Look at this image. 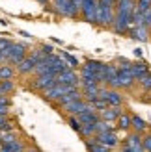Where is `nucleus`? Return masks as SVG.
<instances>
[{
  "label": "nucleus",
  "mask_w": 151,
  "mask_h": 152,
  "mask_svg": "<svg viewBox=\"0 0 151 152\" xmlns=\"http://www.w3.org/2000/svg\"><path fill=\"white\" fill-rule=\"evenodd\" d=\"M56 82L58 83H65V86H77V83H78V76H77V72H75L71 67H67V69L60 71L56 74Z\"/></svg>",
  "instance_id": "6e6552de"
},
{
  "label": "nucleus",
  "mask_w": 151,
  "mask_h": 152,
  "mask_svg": "<svg viewBox=\"0 0 151 152\" xmlns=\"http://www.w3.org/2000/svg\"><path fill=\"white\" fill-rule=\"evenodd\" d=\"M13 76H15V69L11 65H7V63L0 65V80H11Z\"/></svg>",
  "instance_id": "6ab92c4d"
},
{
  "label": "nucleus",
  "mask_w": 151,
  "mask_h": 152,
  "mask_svg": "<svg viewBox=\"0 0 151 152\" xmlns=\"http://www.w3.org/2000/svg\"><path fill=\"white\" fill-rule=\"evenodd\" d=\"M13 89H15V86H13L11 80H0V96L10 95Z\"/></svg>",
  "instance_id": "4be33fe9"
},
{
  "label": "nucleus",
  "mask_w": 151,
  "mask_h": 152,
  "mask_svg": "<svg viewBox=\"0 0 151 152\" xmlns=\"http://www.w3.org/2000/svg\"><path fill=\"white\" fill-rule=\"evenodd\" d=\"M138 82H140V86H142V87H146V89L151 91V74H149V72H147L146 76H142Z\"/></svg>",
  "instance_id": "bb28decb"
},
{
  "label": "nucleus",
  "mask_w": 151,
  "mask_h": 152,
  "mask_svg": "<svg viewBox=\"0 0 151 152\" xmlns=\"http://www.w3.org/2000/svg\"><path fill=\"white\" fill-rule=\"evenodd\" d=\"M0 145H2V135H0Z\"/></svg>",
  "instance_id": "72a5a7b5"
},
{
  "label": "nucleus",
  "mask_w": 151,
  "mask_h": 152,
  "mask_svg": "<svg viewBox=\"0 0 151 152\" xmlns=\"http://www.w3.org/2000/svg\"><path fill=\"white\" fill-rule=\"evenodd\" d=\"M95 123H84L80 126V134L84 135V137H92V135H95Z\"/></svg>",
  "instance_id": "5701e85b"
},
{
  "label": "nucleus",
  "mask_w": 151,
  "mask_h": 152,
  "mask_svg": "<svg viewBox=\"0 0 151 152\" xmlns=\"http://www.w3.org/2000/svg\"><path fill=\"white\" fill-rule=\"evenodd\" d=\"M82 87H84V93H82V95L86 96L88 102H92L93 98L99 96V89H101L99 83H88V86H82Z\"/></svg>",
  "instance_id": "2eb2a0df"
},
{
  "label": "nucleus",
  "mask_w": 151,
  "mask_h": 152,
  "mask_svg": "<svg viewBox=\"0 0 151 152\" xmlns=\"http://www.w3.org/2000/svg\"><path fill=\"white\" fill-rule=\"evenodd\" d=\"M123 150L125 152H142L144 150V143H142V137L140 134H131L129 137L125 139V145H123Z\"/></svg>",
  "instance_id": "1a4fd4ad"
},
{
  "label": "nucleus",
  "mask_w": 151,
  "mask_h": 152,
  "mask_svg": "<svg viewBox=\"0 0 151 152\" xmlns=\"http://www.w3.org/2000/svg\"><path fill=\"white\" fill-rule=\"evenodd\" d=\"M131 71H132V74H134V78L136 80H140L142 76H146L149 71H147V67L144 65V63H132L131 65Z\"/></svg>",
  "instance_id": "aec40b11"
},
{
  "label": "nucleus",
  "mask_w": 151,
  "mask_h": 152,
  "mask_svg": "<svg viewBox=\"0 0 151 152\" xmlns=\"http://www.w3.org/2000/svg\"><path fill=\"white\" fill-rule=\"evenodd\" d=\"M24 147H22V143H19L17 139L11 141V143H4V145H0V150L4 152H17V150H22Z\"/></svg>",
  "instance_id": "412c9836"
},
{
  "label": "nucleus",
  "mask_w": 151,
  "mask_h": 152,
  "mask_svg": "<svg viewBox=\"0 0 151 152\" xmlns=\"http://www.w3.org/2000/svg\"><path fill=\"white\" fill-rule=\"evenodd\" d=\"M142 143H144V150H151V134L146 135V137L142 139Z\"/></svg>",
  "instance_id": "7c9ffc66"
},
{
  "label": "nucleus",
  "mask_w": 151,
  "mask_h": 152,
  "mask_svg": "<svg viewBox=\"0 0 151 152\" xmlns=\"http://www.w3.org/2000/svg\"><path fill=\"white\" fill-rule=\"evenodd\" d=\"M36 59L32 58V56H26V58H22L21 61L17 63V71L21 72V74H28V72H34V69H36Z\"/></svg>",
  "instance_id": "f8f14e48"
},
{
  "label": "nucleus",
  "mask_w": 151,
  "mask_h": 152,
  "mask_svg": "<svg viewBox=\"0 0 151 152\" xmlns=\"http://www.w3.org/2000/svg\"><path fill=\"white\" fill-rule=\"evenodd\" d=\"M15 139H17V135H15V134H11V132H4L2 134V145H4V143H11V141H15Z\"/></svg>",
  "instance_id": "c85d7f7f"
},
{
  "label": "nucleus",
  "mask_w": 151,
  "mask_h": 152,
  "mask_svg": "<svg viewBox=\"0 0 151 152\" xmlns=\"http://www.w3.org/2000/svg\"><path fill=\"white\" fill-rule=\"evenodd\" d=\"M77 98H82V95H80V91L75 87V89L69 91V93H65V95L60 96V98H58V104H60V106H64V104L71 102V100H77Z\"/></svg>",
  "instance_id": "f3484780"
},
{
  "label": "nucleus",
  "mask_w": 151,
  "mask_h": 152,
  "mask_svg": "<svg viewBox=\"0 0 151 152\" xmlns=\"http://www.w3.org/2000/svg\"><path fill=\"white\" fill-rule=\"evenodd\" d=\"M69 124H71V128H73L75 132L80 134V126H82V124H80V121L77 119V115H69Z\"/></svg>",
  "instance_id": "a878e982"
},
{
  "label": "nucleus",
  "mask_w": 151,
  "mask_h": 152,
  "mask_svg": "<svg viewBox=\"0 0 151 152\" xmlns=\"http://www.w3.org/2000/svg\"><path fill=\"white\" fill-rule=\"evenodd\" d=\"M134 0H118L116 4V19H114V30L118 34L129 32L132 24V11H134Z\"/></svg>",
  "instance_id": "f257e3e1"
},
{
  "label": "nucleus",
  "mask_w": 151,
  "mask_h": 152,
  "mask_svg": "<svg viewBox=\"0 0 151 152\" xmlns=\"http://www.w3.org/2000/svg\"><path fill=\"white\" fill-rule=\"evenodd\" d=\"M56 83V74L52 72H43V74H37V78L34 80V89H39V91H45L52 87Z\"/></svg>",
  "instance_id": "0eeeda50"
},
{
  "label": "nucleus",
  "mask_w": 151,
  "mask_h": 152,
  "mask_svg": "<svg viewBox=\"0 0 151 152\" xmlns=\"http://www.w3.org/2000/svg\"><path fill=\"white\" fill-rule=\"evenodd\" d=\"M62 58L65 59V63L71 67V69H75V67L78 65V61H77V58H73L71 54H67V52H62Z\"/></svg>",
  "instance_id": "393cba45"
},
{
  "label": "nucleus",
  "mask_w": 151,
  "mask_h": 152,
  "mask_svg": "<svg viewBox=\"0 0 151 152\" xmlns=\"http://www.w3.org/2000/svg\"><path fill=\"white\" fill-rule=\"evenodd\" d=\"M134 82H136V78H134V74L131 71V65H123L121 69H118V87L129 89L132 87Z\"/></svg>",
  "instance_id": "20e7f679"
},
{
  "label": "nucleus",
  "mask_w": 151,
  "mask_h": 152,
  "mask_svg": "<svg viewBox=\"0 0 151 152\" xmlns=\"http://www.w3.org/2000/svg\"><path fill=\"white\" fill-rule=\"evenodd\" d=\"M82 69H86V71H90V72H95L97 76H99V80L103 78V69H104V63H101V61H93V59H88V61L84 63V67Z\"/></svg>",
  "instance_id": "4468645a"
},
{
  "label": "nucleus",
  "mask_w": 151,
  "mask_h": 152,
  "mask_svg": "<svg viewBox=\"0 0 151 152\" xmlns=\"http://www.w3.org/2000/svg\"><path fill=\"white\" fill-rule=\"evenodd\" d=\"M54 7L64 17H78V13H80L77 7H75L73 0H54Z\"/></svg>",
  "instance_id": "39448f33"
},
{
  "label": "nucleus",
  "mask_w": 151,
  "mask_h": 152,
  "mask_svg": "<svg viewBox=\"0 0 151 152\" xmlns=\"http://www.w3.org/2000/svg\"><path fill=\"white\" fill-rule=\"evenodd\" d=\"M131 128H134V132H144L146 128H147V124H146V121L144 119H140L138 115H132L131 117Z\"/></svg>",
  "instance_id": "a211bd4d"
},
{
  "label": "nucleus",
  "mask_w": 151,
  "mask_h": 152,
  "mask_svg": "<svg viewBox=\"0 0 151 152\" xmlns=\"http://www.w3.org/2000/svg\"><path fill=\"white\" fill-rule=\"evenodd\" d=\"M39 2H41V4H47V0H39Z\"/></svg>",
  "instance_id": "473e14b6"
},
{
  "label": "nucleus",
  "mask_w": 151,
  "mask_h": 152,
  "mask_svg": "<svg viewBox=\"0 0 151 152\" xmlns=\"http://www.w3.org/2000/svg\"><path fill=\"white\" fill-rule=\"evenodd\" d=\"M95 139L97 141H101L103 145H107L108 148H114V147H118V135L112 132V130H107V132H97L95 134Z\"/></svg>",
  "instance_id": "9b49d317"
},
{
  "label": "nucleus",
  "mask_w": 151,
  "mask_h": 152,
  "mask_svg": "<svg viewBox=\"0 0 151 152\" xmlns=\"http://www.w3.org/2000/svg\"><path fill=\"white\" fill-rule=\"evenodd\" d=\"M22 58H26V48H24V45L13 43L11 47H10V56H7V61L17 65Z\"/></svg>",
  "instance_id": "9d476101"
},
{
  "label": "nucleus",
  "mask_w": 151,
  "mask_h": 152,
  "mask_svg": "<svg viewBox=\"0 0 151 152\" xmlns=\"http://www.w3.org/2000/svg\"><path fill=\"white\" fill-rule=\"evenodd\" d=\"M11 41L10 39H0V48H2V50H10V47H11Z\"/></svg>",
  "instance_id": "c756f323"
},
{
  "label": "nucleus",
  "mask_w": 151,
  "mask_h": 152,
  "mask_svg": "<svg viewBox=\"0 0 151 152\" xmlns=\"http://www.w3.org/2000/svg\"><path fill=\"white\" fill-rule=\"evenodd\" d=\"M99 96L104 98L108 106H121V102H123L121 95H119L114 87H112V89H110V87H101V89H99Z\"/></svg>",
  "instance_id": "423d86ee"
},
{
  "label": "nucleus",
  "mask_w": 151,
  "mask_h": 152,
  "mask_svg": "<svg viewBox=\"0 0 151 152\" xmlns=\"http://www.w3.org/2000/svg\"><path fill=\"white\" fill-rule=\"evenodd\" d=\"M41 50L45 52V54H52V47H49V45H45V47H43Z\"/></svg>",
  "instance_id": "2f4dec72"
},
{
  "label": "nucleus",
  "mask_w": 151,
  "mask_h": 152,
  "mask_svg": "<svg viewBox=\"0 0 151 152\" xmlns=\"http://www.w3.org/2000/svg\"><path fill=\"white\" fill-rule=\"evenodd\" d=\"M121 115V108L119 106H107L103 111H101V117L104 121H108V123H112V121H118V117Z\"/></svg>",
  "instance_id": "ddd939ff"
},
{
  "label": "nucleus",
  "mask_w": 151,
  "mask_h": 152,
  "mask_svg": "<svg viewBox=\"0 0 151 152\" xmlns=\"http://www.w3.org/2000/svg\"><path fill=\"white\" fill-rule=\"evenodd\" d=\"M118 128H121V130H129V128H131V115L121 113V115L118 117Z\"/></svg>",
  "instance_id": "b1692460"
},
{
  "label": "nucleus",
  "mask_w": 151,
  "mask_h": 152,
  "mask_svg": "<svg viewBox=\"0 0 151 152\" xmlns=\"http://www.w3.org/2000/svg\"><path fill=\"white\" fill-rule=\"evenodd\" d=\"M62 108L65 110V113L67 115H78V113H82V111H88V110H95L93 106H92V102H84L82 98H77V100H71V102H67V104H64Z\"/></svg>",
  "instance_id": "f03ea898"
},
{
  "label": "nucleus",
  "mask_w": 151,
  "mask_h": 152,
  "mask_svg": "<svg viewBox=\"0 0 151 152\" xmlns=\"http://www.w3.org/2000/svg\"><path fill=\"white\" fill-rule=\"evenodd\" d=\"M131 37H134V39H140V41H146L147 35H149V30L147 26H134L132 30H129Z\"/></svg>",
  "instance_id": "dca6fc26"
},
{
  "label": "nucleus",
  "mask_w": 151,
  "mask_h": 152,
  "mask_svg": "<svg viewBox=\"0 0 151 152\" xmlns=\"http://www.w3.org/2000/svg\"><path fill=\"white\" fill-rule=\"evenodd\" d=\"M77 86H65V83H54L52 87H49V89H45L43 91V96H45V100H58L62 95H65V93H69L71 89H75Z\"/></svg>",
  "instance_id": "7ed1b4c3"
},
{
  "label": "nucleus",
  "mask_w": 151,
  "mask_h": 152,
  "mask_svg": "<svg viewBox=\"0 0 151 152\" xmlns=\"http://www.w3.org/2000/svg\"><path fill=\"white\" fill-rule=\"evenodd\" d=\"M7 108H10V102L6 100V96H0V115H7Z\"/></svg>",
  "instance_id": "cd10ccee"
}]
</instances>
